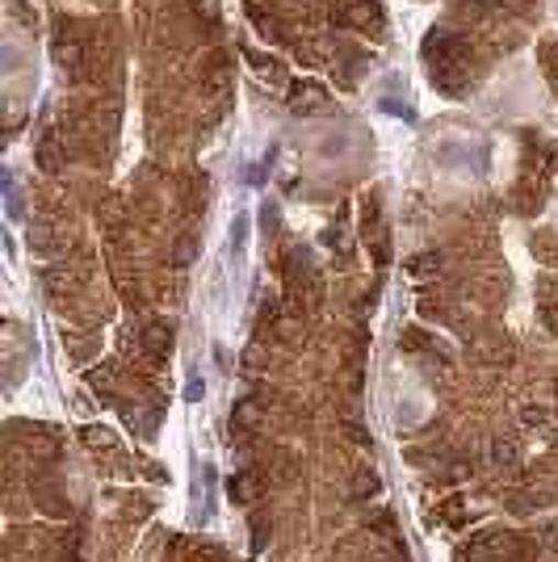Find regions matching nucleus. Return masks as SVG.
Returning a JSON list of instances; mask_svg holds the SVG:
<instances>
[{
  "instance_id": "obj_1",
  "label": "nucleus",
  "mask_w": 558,
  "mask_h": 562,
  "mask_svg": "<svg viewBox=\"0 0 558 562\" xmlns=\"http://www.w3.org/2000/svg\"><path fill=\"white\" fill-rule=\"evenodd\" d=\"M550 22L558 25V0H550Z\"/></svg>"
}]
</instances>
